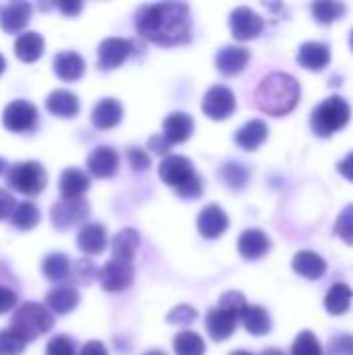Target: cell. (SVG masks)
<instances>
[{"label": "cell", "mask_w": 353, "mask_h": 355, "mask_svg": "<svg viewBox=\"0 0 353 355\" xmlns=\"http://www.w3.org/2000/svg\"><path fill=\"white\" fill-rule=\"evenodd\" d=\"M137 31L152 44L177 46L189 40L191 17L183 2H160L146 6L137 17Z\"/></svg>", "instance_id": "6da1fadb"}, {"label": "cell", "mask_w": 353, "mask_h": 355, "mask_svg": "<svg viewBox=\"0 0 353 355\" xmlns=\"http://www.w3.org/2000/svg\"><path fill=\"white\" fill-rule=\"evenodd\" d=\"M254 100L262 112L270 116H285L300 102V83L287 73H270L256 87Z\"/></svg>", "instance_id": "7a4b0ae2"}, {"label": "cell", "mask_w": 353, "mask_h": 355, "mask_svg": "<svg viewBox=\"0 0 353 355\" xmlns=\"http://www.w3.org/2000/svg\"><path fill=\"white\" fill-rule=\"evenodd\" d=\"M350 116H352L350 104L341 96H331L314 108L310 125L318 137H331L333 133L341 131L350 123Z\"/></svg>", "instance_id": "3957f363"}, {"label": "cell", "mask_w": 353, "mask_h": 355, "mask_svg": "<svg viewBox=\"0 0 353 355\" xmlns=\"http://www.w3.org/2000/svg\"><path fill=\"white\" fill-rule=\"evenodd\" d=\"M54 327V316L40 304H23L10 322V331H15L25 343L33 341L35 337L46 335Z\"/></svg>", "instance_id": "277c9868"}, {"label": "cell", "mask_w": 353, "mask_h": 355, "mask_svg": "<svg viewBox=\"0 0 353 355\" xmlns=\"http://www.w3.org/2000/svg\"><path fill=\"white\" fill-rule=\"evenodd\" d=\"M6 181L25 196H37L46 187V171L40 162H17L8 168Z\"/></svg>", "instance_id": "5b68a950"}, {"label": "cell", "mask_w": 353, "mask_h": 355, "mask_svg": "<svg viewBox=\"0 0 353 355\" xmlns=\"http://www.w3.org/2000/svg\"><path fill=\"white\" fill-rule=\"evenodd\" d=\"M237 108L235 102V94L225 87V85H214L206 92L204 102H202V110L208 119L212 121H225L229 119Z\"/></svg>", "instance_id": "8992f818"}, {"label": "cell", "mask_w": 353, "mask_h": 355, "mask_svg": "<svg viewBox=\"0 0 353 355\" xmlns=\"http://www.w3.org/2000/svg\"><path fill=\"white\" fill-rule=\"evenodd\" d=\"M2 123L12 133H25L31 131L37 123V108L25 100L10 102L2 112Z\"/></svg>", "instance_id": "52a82bcc"}, {"label": "cell", "mask_w": 353, "mask_h": 355, "mask_svg": "<svg viewBox=\"0 0 353 355\" xmlns=\"http://www.w3.org/2000/svg\"><path fill=\"white\" fill-rule=\"evenodd\" d=\"M229 25H231V33L235 40L239 42H248L254 40L262 33L264 29V21L258 12H254L248 6H239L231 12L229 17Z\"/></svg>", "instance_id": "ba28073f"}, {"label": "cell", "mask_w": 353, "mask_h": 355, "mask_svg": "<svg viewBox=\"0 0 353 355\" xmlns=\"http://www.w3.org/2000/svg\"><path fill=\"white\" fill-rule=\"evenodd\" d=\"M87 214H89V206L85 200H58L52 206L50 218L58 231H64L79 225Z\"/></svg>", "instance_id": "9c48e42d"}, {"label": "cell", "mask_w": 353, "mask_h": 355, "mask_svg": "<svg viewBox=\"0 0 353 355\" xmlns=\"http://www.w3.org/2000/svg\"><path fill=\"white\" fill-rule=\"evenodd\" d=\"M133 283V266L131 262L108 260L100 270V285L108 293L125 291Z\"/></svg>", "instance_id": "30bf717a"}, {"label": "cell", "mask_w": 353, "mask_h": 355, "mask_svg": "<svg viewBox=\"0 0 353 355\" xmlns=\"http://www.w3.org/2000/svg\"><path fill=\"white\" fill-rule=\"evenodd\" d=\"M158 175H160V179L166 185H171V187L177 189L179 185H183L185 181H189L196 175V171H193V162L189 158L169 154V156L162 158V162L158 166Z\"/></svg>", "instance_id": "8fae6325"}, {"label": "cell", "mask_w": 353, "mask_h": 355, "mask_svg": "<svg viewBox=\"0 0 353 355\" xmlns=\"http://www.w3.org/2000/svg\"><path fill=\"white\" fill-rule=\"evenodd\" d=\"M133 46L129 40L125 37H106L100 46H98V64L104 71L117 69L119 64L125 62V58L131 54Z\"/></svg>", "instance_id": "7c38bea8"}, {"label": "cell", "mask_w": 353, "mask_h": 355, "mask_svg": "<svg viewBox=\"0 0 353 355\" xmlns=\"http://www.w3.org/2000/svg\"><path fill=\"white\" fill-rule=\"evenodd\" d=\"M227 229H229V216L225 214V210L221 206L210 204L198 214V231L202 237L218 239Z\"/></svg>", "instance_id": "4fadbf2b"}, {"label": "cell", "mask_w": 353, "mask_h": 355, "mask_svg": "<svg viewBox=\"0 0 353 355\" xmlns=\"http://www.w3.org/2000/svg\"><path fill=\"white\" fill-rule=\"evenodd\" d=\"M87 171L98 179H110L119 171V154L110 146H98L87 158Z\"/></svg>", "instance_id": "5bb4252c"}, {"label": "cell", "mask_w": 353, "mask_h": 355, "mask_svg": "<svg viewBox=\"0 0 353 355\" xmlns=\"http://www.w3.org/2000/svg\"><path fill=\"white\" fill-rule=\"evenodd\" d=\"M237 322H239L237 316H233V314H229V312H225L221 308H212L206 314V331H208L210 339L216 341V343L227 341L235 333Z\"/></svg>", "instance_id": "9a60e30c"}, {"label": "cell", "mask_w": 353, "mask_h": 355, "mask_svg": "<svg viewBox=\"0 0 353 355\" xmlns=\"http://www.w3.org/2000/svg\"><path fill=\"white\" fill-rule=\"evenodd\" d=\"M250 62V50L243 46H225L218 54H216V69L227 75H239Z\"/></svg>", "instance_id": "2e32d148"}, {"label": "cell", "mask_w": 353, "mask_h": 355, "mask_svg": "<svg viewBox=\"0 0 353 355\" xmlns=\"http://www.w3.org/2000/svg\"><path fill=\"white\" fill-rule=\"evenodd\" d=\"M237 250L246 260H260L270 250V239L260 229H248L239 235Z\"/></svg>", "instance_id": "e0dca14e"}, {"label": "cell", "mask_w": 353, "mask_h": 355, "mask_svg": "<svg viewBox=\"0 0 353 355\" xmlns=\"http://www.w3.org/2000/svg\"><path fill=\"white\" fill-rule=\"evenodd\" d=\"M193 133V119L185 112H171L162 123V137L169 144H183Z\"/></svg>", "instance_id": "ac0fdd59"}, {"label": "cell", "mask_w": 353, "mask_h": 355, "mask_svg": "<svg viewBox=\"0 0 353 355\" xmlns=\"http://www.w3.org/2000/svg\"><path fill=\"white\" fill-rule=\"evenodd\" d=\"M298 62L308 71H322L331 62V50L322 42H304L298 52Z\"/></svg>", "instance_id": "d6986e66"}, {"label": "cell", "mask_w": 353, "mask_h": 355, "mask_svg": "<svg viewBox=\"0 0 353 355\" xmlns=\"http://www.w3.org/2000/svg\"><path fill=\"white\" fill-rule=\"evenodd\" d=\"M123 119V106L114 98H104L100 100L94 110H92V123L96 129H112L121 123Z\"/></svg>", "instance_id": "ffe728a7"}, {"label": "cell", "mask_w": 353, "mask_h": 355, "mask_svg": "<svg viewBox=\"0 0 353 355\" xmlns=\"http://www.w3.org/2000/svg\"><path fill=\"white\" fill-rule=\"evenodd\" d=\"M58 189L62 200H81L83 193L89 189V177L79 168H67L60 175Z\"/></svg>", "instance_id": "44dd1931"}, {"label": "cell", "mask_w": 353, "mask_h": 355, "mask_svg": "<svg viewBox=\"0 0 353 355\" xmlns=\"http://www.w3.org/2000/svg\"><path fill=\"white\" fill-rule=\"evenodd\" d=\"M31 19V4L12 2L0 10V27L6 33H19Z\"/></svg>", "instance_id": "7402d4cb"}, {"label": "cell", "mask_w": 353, "mask_h": 355, "mask_svg": "<svg viewBox=\"0 0 353 355\" xmlns=\"http://www.w3.org/2000/svg\"><path fill=\"white\" fill-rule=\"evenodd\" d=\"M268 137V125L260 119H254V121H248L235 135V144L248 152H254L258 150Z\"/></svg>", "instance_id": "603a6c76"}, {"label": "cell", "mask_w": 353, "mask_h": 355, "mask_svg": "<svg viewBox=\"0 0 353 355\" xmlns=\"http://www.w3.org/2000/svg\"><path fill=\"white\" fill-rule=\"evenodd\" d=\"M291 266H293V270H295L300 277L310 279V281H318V279H322L325 272H327V262H325L318 254L308 252V250L298 252V254L293 256Z\"/></svg>", "instance_id": "cb8c5ba5"}, {"label": "cell", "mask_w": 353, "mask_h": 355, "mask_svg": "<svg viewBox=\"0 0 353 355\" xmlns=\"http://www.w3.org/2000/svg\"><path fill=\"white\" fill-rule=\"evenodd\" d=\"M46 108L48 112H52L54 116L60 119H73L79 112V100L73 92L69 89H54L48 98H46Z\"/></svg>", "instance_id": "d4e9b609"}, {"label": "cell", "mask_w": 353, "mask_h": 355, "mask_svg": "<svg viewBox=\"0 0 353 355\" xmlns=\"http://www.w3.org/2000/svg\"><path fill=\"white\" fill-rule=\"evenodd\" d=\"M85 71V62L77 52H58L54 56V73L58 75V79L62 81H77L83 77Z\"/></svg>", "instance_id": "484cf974"}, {"label": "cell", "mask_w": 353, "mask_h": 355, "mask_svg": "<svg viewBox=\"0 0 353 355\" xmlns=\"http://www.w3.org/2000/svg\"><path fill=\"white\" fill-rule=\"evenodd\" d=\"M77 245L87 256L102 254L104 248H106V229L102 225H98V223L81 227V231L77 235Z\"/></svg>", "instance_id": "4316f807"}, {"label": "cell", "mask_w": 353, "mask_h": 355, "mask_svg": "<svg viewBox=\"0 0 353 355\" xmlns=\"http://www.w3.org/2000/svg\"><path fill=\"white\" fill-rule=\"evenodd\" d=\"M15 54L23 62H35L44 54V37L37 31H25L15 40Z\"/></svg>", "instance_id": "83f0119b"}, {"label": "cell", "mask_w": 353, "mask_h": 355, "mask_svg": "<svg viewBox=\"0 0 353 355\" xmlns=\"http://www.w3.org/2000/svg\"><path fill=\"white\" fill-rule=\"evenodd\" d=\"M239 320L243 322L246 331H248L250 335H256V337L268 335L270 329H273L270 316H268V312H266L262 306H248V308L243 310V314L239 316Z\"/></svg>", "instance_id": "f1b7e54d"}, {"label": "cell", "mask_w": 353, "mask_h": 355, "mask_svg": "<svg viewBox=\"0 0 353 355\" xmlns=\"http://www.w3.org/2000/svg\"><path fill=\"white\" fill-rule=\"evenodd\" d=\"M139 248V235L135 229H123L112 239V260L131 262Z\"/></svg>", "instance_id": "f546056e"}, {"label": "cell", "mask_w": 353, "mask_h": 355, "mask_svg": "<svg viewBox=\"0 0 353 355\" xmlns=\"http://www.w3.org/2000/svg\"><path fill=\"white\" fill-rule=\"evenodd\" d=\"M352 300V289H350L345 283H335V285L329 289L327 297H325V308H327V312H329L331 316H343V314L350 310Z\"/></svg>", "instance_id": "4dcf8cb0"}, {"label": "cell", "mask_w": 353, "mask_h": 355, "mask_svg": "<svg viewBox=\"0 0 353 355\" xmlns=\"http://www.w3.org/2000/svg\"><path fill=\"white\" fill-rule=\"evenodd\" d=\"M46 304L54 314H69L71 310L77 308L79 304V293L73 287H58L48 291L46 295Z\"/></svg>", "instance_id": "1f68e13d"}, {"label": "cell", "mask_w": 353, "mask_h": 355, "mask_svg": "<svg viewBox=\"0 0 353 355\" xmlns=\"http://www.w3.org/2000/svg\"><path fill=\"white\" fill-rule=\"evenodd\" d=\"M71 268H73L71 260L67 256H62V254H50V256H46V260L42 264L44 277L48 281H54V283L64 281L71 275Z\"/></svg>", "instance_id": "d6a6232c"}, {"label": "cell", "mask_w": 353, "mask_h": 355, "mask_svg": "<svg viewBox=\"0 0 353 355\" xmlns=\"http://www.w3.org/2000/svg\"><path fill=\"white\" fill-rule=\"evenodd\" d=\"M173 349L177 355H204L206 345L204 339L193 331H183L173 339Z\"/></svg>", "instance_id": "836d02e7"}, {"label": "cell", "mask_w": 353, "mask_h": 355, "mask_svg": "<svg viewBox=\"0 0 353 355\" xmlns=\"http://www.w3.org/2000/svg\"><path fill=\"white\" fill-rule=\"evenodd\" d=\"M10 223H12L15 229L31 231L40 223V210L31 202H21V204L15 206L12 214H10Z\"/></svg>", "instance_id": "e575fe53"}, {"label": "cell", "mask_w": 353, "mask_h": 355, "mask_svg": "<svg viewBox=\"0 0 353 355\" xmlns=\"http://www.w3.org/2000/svg\"><path fill=\"white\" fill-rule=\"evenodd\" d=\"M310 8H312L314 19H316L320 25H331V23H335L337 19H341V17L345 15V4H341V2H331V0L314 2Z\"/></svg>", "instance_id": "d590c367"}, {"label": "cell", "mask_w": 353, "mask_h": 355, "mask_svg": "<svg viewBox=\"0 0 353 355\" xmlns=\"http://www.w3.org/2000/svg\"><path fill=\"white\" fill-rule=\"evenodd\" d=\"M291 355H322V345H320V341L316 339L314 333L302 331L298 335V339L293 341Z\"/></svg>", "instance_id": "8d00e7d4"}, {"label": "cell", "mask_w": 353, "mask_h": 355, "mask_svg": "<svg viewBox=\"0 0 353 355\" xmlns=\"http://www.w3.org/2000/svg\"><path fill=\"white\" fill-rule=\"evenodd\" d=\"M221 177H223V181H225L231 189H243L246 183H248L250 173H248L246 166H241V164H237V162H229V164L223 166Z\"/></svg>", "instance_id": "74e56055"}, {"label": "cell", "mask_w": 353, "mask_h": 355, "mask_svg": "<svg viewBox=\"0 0 353 355\" xmlns=\"http://www.w3.org/2000/svg\"><path fill=\"white\" fill-rule=\"evenodd\" d=\"M335 235L341 237L347 245H353V204L345 206L335 223Z\"/></svg>", "instance_id": "f35d334b"}, {"label": "cell", "mask_w": 353, "mask_h": 355, "mask_svg": "<svg viewBox=\"0 0 353 355\" xmlns=\"http://www.w3.org/2000/svg\"><path fill=\"white\" fill-rule=\"evenodd\" d=\"M218 308L239 318L243 314V310L248 308V302H246V295L243 293H239V291H227V293H223V297L218 302Z\"/></svg>", "instance_id": "ab89813d"}, {"label": "cell", "mask_w": 353, "mask_h": 355, "mask_svg": "<svg viewBox=\"0 0 353 355\" xmlns=\"http://www.w3.org/2000/svg\"><path fill=\"white\" fill-rule=\"evenodd\" d=\"M25 341L10 329L0 331V355H21L25 352Z\"/></svg>", "instance_id": "60d3db41"}, {"label": "cell", "mask_w": 353, "mask_h": 355, "mask_svg": "<svg viewBox=\"0 0 353 355\" xmlns=\"http://www.w3.org/2000/svg\"><path fill=\"white\" fill-rule=\"evenodd\" d=\"M196 318H198V312L191 306H177L169 312L166 322L177 324V327H187V324L196 322Z\"/></svg>", "instance_id": "b9f144b4"}, {"label": "cell", "mask_w": 353, "mask_h": 355, "mask_svg": "<svg viewBox=\"0 0 353 355\" xmlns=\"http://www.w3.org/2000/svg\"><path fill=\"white\" fill-rule=\"evenodd\" d=\"M46 355H75V341L64 335H58L48 343Z\"/></svg>", "instance_id": "7bdbcfd3"}, {"label": "cell", "mask_w": 353, "mask_h": 355, "mask_svg": "<svg viewBox=\"0 0 353 355\" xmlns=\"http://www.w3.org/2000/svg\"><path fill=\"white\" fill-rule=\"evenodd\" d=\"M202 191H204V185H202V179L198 175H193L189 181H185L183 185L177 187V193L185 200H196L202 196Z\"/></svg>", "instance_id": "ee69618b"}, {"label": "cell", "mask_w": 353, "mask_h": 355, "mask_svg": "<svg viewBox=\"0 0 353 355\" xmlns=\"http://www.w3.org/2000/svg\"><path fill=\"white\" fill-rule=\"evenodd\" d=\"M127 158H129V164H131L135 171H148V166H150V156H148V152L141 150V148H129Z\"/></svg>", "instance_id": "f6af8a7d"}, {"label": "cell", "mask_w": 353, "mask_h": 355, "mask_svg": "<svg viewBox=\"0 0 353 355\" xmlns=\"http://www.w3.org/2000/svg\"><path fill=\"white\" fill-rule=\"evenodd\" d=\"M331 352L337 355H353L352 335H339L331 341Z\"/></svg>", "instance_id": "bcb514c9"}, {"label": "cell", "mask_w": 353, "mask_h": 355, "mask_svg": "<svg viewBox=\"0 0 353 355\" xmlns=\"http://www.w3.org/2000/svg\"><path fill=\"white\" fill-rule=\"evenodd\" d=\"M15 206H17V204H15V198H12L6 189H0V220L10 218Z\"/></svg>", "instance_id": "7dc6e473"}, {"label": "cell", "mask_w": 353, "mask_h": 355, "mask_svg": "<svg viewBox=\"0 0 353 355\" xmlns=\"http://www.w3.org/2000/svg\"><path fill=\"white\" fill-rule=\"evenodd\" d=\"M75 270L79 275V283H83V285H87L94 277V264L89 260H79L75 264Z\"/></svg>", "instance_id": "c3c4849f"}, {"label": "cell", "mask_w": 353, "mask_h": 355, "mask_svg": "<svg viewBox=\"0 0 353 355\" xmlns=\"http://www.w3.org/2000/svg\"><path fill=\"white\" fill-rule=\"evenodd\" d=\"M15 304H17V295H15L10 289L0 287V314H4V312L12 310V308H15Z\"/></svg>", "instance_id": "681fc988"}, {"label": "cell", "mask_w": 353, "mask_h": 355, "mask_svg": "<svg viewBox=\"0 0 353 355\" xmlns=\"http://www.w3.org/2000/svg\"><path fill=\"white\" fill-rule=\"evenodd\" d=\"M58 8H60V12L62 15H67V17H75V15H79L81 12V8H83V4L81 2H77V0H60L58 4H56Z\"/></svg>", "instance_id": "f907efd6"}, {"label": "cell", "mask_w": 353, "mask_h": 355, "mask_svg": "<svg viewBox=\"0 0 353 355\" xmlns=\"http://www.w3.org/2000/svg\"><path fill=\"white\" fill-rule=\"evenodd\" d=\"M337 171L341 177H345L347 181H353V152L350 156H345L339 164H337Z\"/></svg>", "instance_id": "816d5d0a"}, {"label": "cell", "mask_w": 353, "mask_h": 355, "mask_svg": "<svg viewBox=\"0 0 353 355\" xmlns=\"http://www.w3.org/2000/svg\"><path fill=\"white\" fill-rule=\"evenodd\" d=\"M148 146H150V150H154L156 154H166V152L171 150V144H169L164 137H160V135H154V137H150Z\"/></svg>", "instance_id": "f5cc1de1"}, {"label": "cell", "mask_w": 353, "mask_h": 355, "mask_svg": "<svg viewBox=\"0 0 353 355\" xmlns=\"http://www.w3.org/2000/svg\"><path fill=\"white\" fill-rule=\"evenodd\" d=\"M79 355H108V352L100 341H87Z\"/></svg>", "instance_id": "db71d44e"}, {"label": "cell", "mask_w": 353, "mask_h": 355, "mask_svg": "<svg viewBox=\"0 0 353 355\" xmlns=\"http://www.w3.org/2000/svg\"><path fill=\"white\" fill-rule=\"evenodd\" d=\"M262 355H283V352H279V349H273V347H268V349H264Z\"/></svg>", "instance_id": "11a10c76"}, {"label": "cell", "mask_w": 353, "mask_h": 355, "mask_svg": "<svg viewBox=\"0 0 353 355\" xmlns=\"http://www.w3.org/2000/svg\"><path fill=\"white\" fill-rule=\"evenodd\" d=\"M144 355H164L162 352H158V349H152V352H146Z\"/></svg>", "instance_id": "9f6ffc18"}, {"label": "cell", "mask_w": 353, "mask_h": 355, "mask_svg": "<svg viewBox=\"0 0 353 355\" xmlns=\"http://www.w3.org/2000/svg\"><path fill=\"white\" fill-rule=\"evenodd\" d=\"M4 166H6V162H4V158H0V173L4 171Z\"/></svg>", "instance_id": "6f0895ef"}, {"label": "cell", "mask_w": 353, "mask_h": 355, "mask_svg": "<svg viewBox=\"0 0 353 355\" xmlns=\"http://www.w3.org/2000/svg\"><path fill=\"white\" fill-rule=\"evenodd\" d=\"M4 71V58H2V54H0V73Z\"/></svg>", "instance_id": "680465c9"}, {"label": "cell", "mask_w": 353, "mask_h": 355, "mask_svg": "<svg viewBox=\"0 0 353 355\" xmlns=\"http://www.w3.org/2000/svg\"><path fill=\"white\" fill-rule=\"evenodd\" d=\"M231 355H252V354H248V352H233Z\"/></svg>", "instance_id": "91938a15"}, {"label": "cell", "mask_w": 353, "mask_h": 355, "mask_svg": "<svg viewBox=\"0 0 353 355\" xmlns=\"http://www.w3.org/2000/svg\"><path fill=\"white\" fill-rule=\"evenodd\" d=\"M350 46H352V50H353V31H352V35H350Z\"/></svg>", "instance_id": "94428289"}]
</instances>
